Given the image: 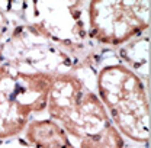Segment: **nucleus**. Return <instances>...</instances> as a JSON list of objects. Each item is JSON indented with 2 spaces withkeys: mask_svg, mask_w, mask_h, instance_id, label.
I'll return each mask as SVG.
<instances>
[{
  "mask_svg": "<svg viewBox=\"0 0 151 148\" xmlns=\"http://www.w3.org/2000/svg\"><path fill=\"white\" fill-rule=\"evenodd\" d=\"M150 7V1H92V37L111 45L127 42L148 28Z\"/></svg>",
  "mask_w": 151,
  "mask_h": 148,
  "instance_id": "obj_4",
  "label": "nucleus"
},
{
  "mask_svg": "<svg viewBox=\"0 0 151 148\" xmlns=\"http://www.w3.org/2000/svg\"><path fill=\"white\" fill-rule=\"evenodd\" d=\"M47 108L80 148H124V139L103 103L73 75L54 77Z\"/></svg>",
  "mask_w": 151,
  "mask_h": 148,
  "instance_id": "obj_1",
  "label": "nucleus"
},
{
  "mask_svg": "<svg viewBox=\"0 0 151 148\" xmlns=\"http://www.w3.org/2000/svg\"><path fill=\"white\" fill-rule=\"evenodd\" d=\"M99 92L115 128L137 142H147L150 103L141 80L125 67L111 65L99 75Z\"/></svg>",
  "mask_w": 151,
  "mask_h": 148,
  "instance_id": "obj_2",
  "label": "nucleus"
},
{
  "mask_svg": "<svg viewBox=\"0 0 151 148\" xmlns=\"http://www.w3.org/2000/svg\"><path fill=\"white\" fill-rule=\"evenodd\" d=\"M54 77L0 67V139L18 135L32 113L47 108Z\"/></svg>",
  "mask_w": 151,
  "mask_h": 148,
  "instance_id": "obj_3",
  "label": "nucleus"
},
{
  "mask_svg": "<svg viewBox=\"0 0 151 148\" xmlns=\"http://www.w3.org/2000/svg\"><path fill=\"white\" fill-rule=\"evenodd\" d=\"M26 138L37 148H74L67 132L51 119L29 122Z\"/></svg>",
  "mask_w": 151,
  "mask_h": 148,
  "instance_id": "obj_5",
  "label": "nucleus"
}]
</instances>
